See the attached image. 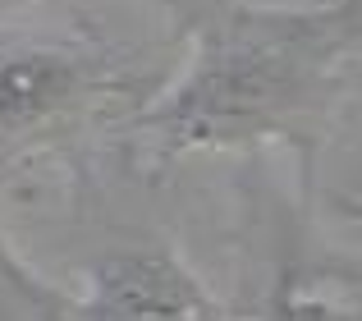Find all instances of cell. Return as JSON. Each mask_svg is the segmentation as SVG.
I'll return each instance as SVG.
<instances>
[{"label": "cell", "mask_w": 362, "mask_h": 321, "mask_svg": "<svg viewBox=\"0 0 362 321\" xmlns=\"http://www.w3.org/2000/svg\"><path fill=\"white\" fill-rule=\"evenodd\" d=\"M9 5H18V0H9ZM156 5H160V9H165V14H175V9H179V5H184V0H156Z\"/></svg>", "instance_id": "6"}, {"label": "cell", "mask_w": 362, "mask_h": 321, "mask_svg": "<svg viewBox=\"0 0 362 321\" xmlns=\"http://www.w3.org/2000/svg\"><path fill=\"white\" fill-rule=\"evenodd\" d=\"M188 64L133 115L156 156L289 143L312 170L362 69V0L308 9L184 0Z\"/></svg>", "instance_id": "1"}, {"label": "cell", "mask_w": 362, "mask_h": 321, "mask_svg": "<svg viewBox=\"0 0 362 321\" xmlns=\"http://www.w3.org/2000/svg\"><path fill=\"white\" fill-rule=\"evenodd\" d=\"M239 313L247 321H362V267L312 248L293 221H275V248Z\"/></svg>", "instance_id": "4"}, {"label": "cell", "mask_w": 362, "mask_h": 321, "mask_svg": "<svg viewBox=\"0 0 362 321\" xmlns=\"http://www.w3.org/2000/svg\"><path fill=\"white\" fill-rule=\"evenodd\" d=\"M0 321H74V298L51 289L0 234Z\"/></svg>", "instance_id": "5"}, {"label": "cell", "mask_w": 362, "mask_h": 321, "mask_svg": "<svg viewBox=\"0 0 362 321\" xmlns=\"http://www.w3.org/2000/svg\"><path fill=\"white\" fill-rule=\"evenodd\" d=\"M160 88L151 64L101 37L0 28V165L138 115Z\"/></svg>", "instance_id": "2"}, {"label": "cell", "mask_w": 362, "mask_h": 321, "mask_svg": "<svg viewBox=\"0 0 362 321\" xmlns=\"http://www.w3.org/2000/svg\"><path fill=\"white\" fill-rule=\"evenodd\" d=\"M74 321H247L170 248H115L88 267Z\"/></svg>", "instance_id": "3"}]
</instances>
